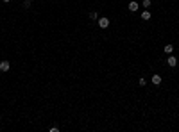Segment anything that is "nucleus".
<instances>
[{"label": "nucleus", "mask_w": 179, "mask_h": 132, "mask_svg": "<svg viewBox=\"0 0 179 132\" xmlns=\"http://www.w3.org/2000/svg\"><path fill=\"white\" fill-rule=\"evenodd\" d=\"M90 18H91V20H97V13H95V11H93V13H90Z\"/></svg>", "instance_id": "9d476101"}, {"label": "nucleus", "mask_w": 179, "mask_h": 132, "mask_svg": "<svg viewBox=\"0 0 179 132\" xmlns=\"http://www.w3.org/2000/svg\"><path fill=\"white\" fill-rule=\"evenodd\" d=\"M142 5H143V7H145V9H147V7L150 5V0H143V2H142Z\"/></svg>", "instance_id": "6e6552de"}, {"label": "nucleus", "mask_w": 179, "mask_h": 132, "mask_svg": "<svg viewBox=\"0 0 179 132\" xmlns=\"http://www.w3.org/2000/svg\"><path fill=\"white\" fill-rule=\"evenodd\" d=\"M99 27H100V29L109 27V20H107V18H100V20H99Z\"/></svg>", "instance_id": "f257e3e1"}, {"label": "nucleus", "mask_w": 179, "mask_h": 132, "mask_svg": "<svg viewBox=\"0 0 179 132\" xmlns=\"http://www.w3.org/2000/svg\"><path fill=\"white\" fill-rule=\"evenodd\" d=\"M9 68H11L9 61H2V63H0V70H2V71H7Z\"/></svg>", "instance_id": "7ed1b4c3"}, {"label": "nucleus", "mask_w": 179, "mask_h": 132, "mask_svg": "<svg viewBox=\"0 0 179 132\" xmlns=\"http://www.w3.org/2000/svg\"><path fill=\"white\" fill-rule=\"evenodd\" d=\"M167 64L170 66V68H174V66L177 64V59H176L174 55H170V57H168V61H167Z\"/></svg>", "instance_id": "f03ea898"}, {"label": "nucleus", "mask_w": 179, "mask_h": 132, "mask_svg": "<svg viewBox=\"0 0 179 132\" xmlns=\"http://www.w3.org/2000/svg\"><path fill=\"white\" fill-rule=\"evenodd\" d=\"M29 5H31V0H25V2H23V7H25V9H27V7H29Z\"/></svg>", "instance_id": "9b49d317"}, {"label": "nucleus", "mask_w": 179, "mask_h": 132, "mask_svg": "<svg viewBox=\"0 0 179 132\" xmlns=\"http://www.w3.org/2000/svg\"><path fill=\"white\" fill-rule=\"evenodd\" d=\"M152 82H154L156 86H158V84H161V77H159V75H152Z\"/></svg>", "instance_id": "423d86ee"}, {"label": "nucleus", "mask_w": 179, "mask_h": 132, "mask_svg": "<svg viewBox=\"0 0 179 132\" xmlns=\"http://www.w3.org/2000/svg\"><path fill=\"white\" fill-rule=\"evenodd\" d=\"M2 2H9V0H2Z\"/></svg>", "instance_id": "f8f14e48"}, {"label": "nucleus", "mask_w": 179, "mask_h": 132, "mask_svg": "<svg viewBox=\"0 0 179 132\" xmlns=\"http://www.w3.org/2000/svg\"><path fill=\"white\" fill-rule=\"evenodd\" d=\"M127 7H129V11H138V7H140V5L133 0V2H129V5H127Z\"/></svg>", "instance_id": "20e7f679"}, {"label": "nucleus", "mask_w": 179, "mask_h": 132, "mask_svg": "<svg viewBox=\"0 0 179 132\" xmlns=\"http://www.w3.org/2000/svg\"><path fill=\"white\" fill-rule=\"evenodd\" d=\"M138 84H140V86H145V84H147V80H145V79H143V77H142V79L138 80Z\"/></svg>", "instance_id": "1a4fd4ad"}, {"label": "nucleus", "mask_w": 179, "mask_h": 132, "mask_svg": "<svg viewBox=\"0 0 179 132\" xmlns=\"http://www.w3.org/2000/svg\"><path fill=\"white\" fill-rule=\"evenodd\" d=\"M142 20H150V13H149L147 9H145V11L142 13Z\"/></svg>", "instance_id": "0eeeda50"}, {"label": "nucleus", "mask_w": 179, "mask_h": 132, "mask_svg": "<svg viewBox=\"0 0 179 132\" xmlns=\"http://www.w3.org/2000/svg\"><path fill=\"white\" fill-rule=\"evenodd\" d=\"M163 50H165L167 54H172V52H174V45H170V43H168V45H167V46H165Z\"/></svg>", "instance_id": "39448f33"}]
</instances>
